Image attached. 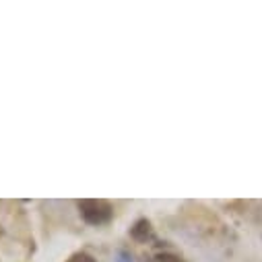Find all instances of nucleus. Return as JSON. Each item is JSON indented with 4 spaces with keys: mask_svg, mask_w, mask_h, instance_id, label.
<instances>
[{
    "mask_svg": "<svg viewBox=\"0 0 262 262\" xmlns=\"http://www.w3.org/2000/svg\"><path fill=\"white\" fill-rule=\"evenodd\" d=\"M128 235L137 244H151L155 239V227H153V223L149 219L141 217V219H137L133 223V227L128 229Z\"/></svg>",
    "mask_w": 262,
    "mask_h": 262,
    "instance_id": "obj_2",
    "label": "nucleus"
},
{
    "mask_svg": "<svg viewBox=\"0 0 262 262\" xmlns=\"http://www.w3.org/2000/svg\"><path fill=\"white\" fill-rule=\"evenodd\" d=\"M116 262H133V256H130L128 252H120L118 258H116Z\"/></svg>",
    "mask_w": 262,
    "mask_h": 262,
    "instance_id": "obj_5",
    "label": "nucleus"
},
{
    "mask_svg": "<svg viewBox=\"0 0 262 262\" xmlns=\"http://www.w3.org/2000/svg\"><path fill=\"white\" fill-rule=\"evenodd\" d=\"M145 262H184V258L173 254V252H159V254H155L153 258H149Z\"/></svg>",
    "mask_w": 262,
    "mask_h": 262,
    "instance_id": "obj_3",
    "label": "nucleus"
},
{
    "mask_svg": "<svg viewBox=\"0 0 262 262\" xmlns=\"http://www.w3.org/2000/svg\"><path fill=\"white\" fill-rule=\"evenodd\" d=\"M79 215L87 225L101 227L114 219V205L103 199H83L77 203Z\"/></svg>",
    "mask_w": 262,
    "mask_h": 262,
    "instance_id": "obj_1",
    "label": "nucleus"
},
{
    "mask_svg": "<svg viewBox=\"0 0 262 262\" xmlns=\"http://www.w3.org/2000/svg\"><path fill=\"white\" fill-rule=\"evenodd\" d=\"M67 262H97L89 252H77V254H73Z\"/></svg>",
    "mask_w": 262,
    "mask_h": 262,
    "instance_id": "obj_4",
    "label": "nucleus"
}]
</instances>
